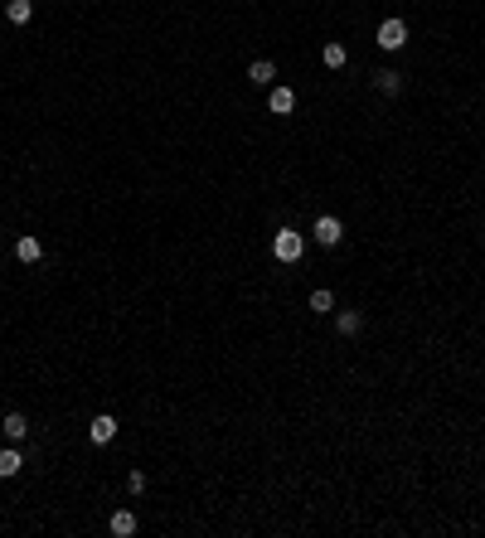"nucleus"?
<instances>
[{
  "label": "nucleus",
  "instance_id": "obj_1",
  "mask_svg": "<svg viewBox=\"0 0 485 538\" xmlns=\"http://www.w3.org/2000/svg\"><path fill=\"white\" fill-rule=\"evenodd\" d=\"M272 252H277V262H301L306 238H301V233H292V228H282V233L272 238Z\"/></svg>",
  "mask_w": 485,
  "mask_h": 538
},
{
  "label": "nucleus",
  "instance_id": "obj_2",
  "mask_svg": "<svg viewBox=\"0 0 485 538\" xmlns=\"http://www.w3.org/2000/svg\"><path fill=\"white\" fill-rule=\"evenodd\" d=\"M403 44H407L403 20H383V25H378V49H403Z\"/></svg>",
  "mask_w": 485,
  "mask_h": 538
},
{
  "label": "nucleus",
  "instance_id": "obj_3",
  "mask_svg": "<svg viewBox=\"0 0 485 538\" xmlns=\"http://www.w3.org/2000/svg\"><path fill=\"white\" fill-rule=\"evenodd\" d=\"M345 238V228H340V218H316V242H321V247H335V242Z\"/></svg>",
  "mask_w": 485,
  "mask_h": 538
},
{
  "label": "nucleus",
  "instance_id": "obj_4",
  "mask_svg": "<svg viewBox=\"0 0 485 538\" xmlns=\"http://www.w3.org/2000/svg\"><path fill=\"white\" fill-rule=\"evenodd\" d=\"M87 436H92L97 446H107L112 436H117V417H107V412H102V417H92V427H87Z\"/></svg>",
  "mask_w": 485,
  "mask_h": 538
},
{
  "label": "nucleus",
  "instance_id": "obj_5",
  "mask_svg": "<svg viewBox=\"0 0 485 538\" xmlns=\"http://www.w3.org/2000/svg\"><path fill=\"white\" fill-rule=\"evenodd\" d=\"M267 107L277 112V117H287V112L297 107V92H292V87H272V92H267Z\"/></svg>",
  "mask_w": 485,
  "mask_h": 538
},
{
  "label": "nucleus",
  "instance_id": "obj_6",
  "mask_svg": "<svg viewBox=\"0 0 485 538\" xmlns=\"http://www.w3.org/2000/svg\"><path fill=\"white\" fill-rule=\"evenodd\" d=\"M0 431H5V441H25V436H29V422H25V412H10V417L0 422Z\"/></svg>",
  "mask_w": 485,
  "mask_h": 538
},
{
  "label": "nucleus",
  "instance_id": "obj_7",
  "mask_svg": "<svg viewBox=\"0 0 485 538\" xmlns=\"http://www.w3.org/2000/svg\"><path fill=\"white\" fill-rule=\"evenodd\" d=\"M247 78L257 82V87H272V82H277V63H272V58H257V63L247 68Z\"/></svg>",
  "mask_w": 485,
  "mask_h": 538
},
{
  "label": "nucleus",
  "instance_id": "obj_8",
  "mask_svg": "<svg viewBox=\"0 0 485 538\" xmlns=\"http://www.w3.org/2000/svg\"><path fill=\"white\" fill-rule=\"evenodd\" d=\"M107 529H112L117 538H132V534H136V514H132V510H117V514H112V524H107Z\"/></svg>",
  "mask_w": 485,
  "mask_h": 538
},
{
  "label": "nucleus",
  "instance_id": "obj_9",
  "mask_svg": "<svg viewBox=\"0 0 485 538\" xmlns=\"http://www.w3.org/2000/svg\"><path fill=\"white\" fill-rule=\"evenodd\" d=\"M20 470H25V456H20L15 446H5V451H0V475L10 480V475H20Z\"/></svg>",
  "mask_w": 485,
  "mask_h": 538
},
{
  "label": "nucleus",
  "instance_id": "obj_10",
  "mask_svg": "<svg viewBox=\"0 0 485 538\" xmlns=\"http://www.w3.org/2000/svg\"><path fill=\"white\" fill-rule=\"evenodd\" d=\"M374 78H378V92H383V97H398V87H403V78H398L393 68H383V73H374Z\"/></svg>",
  "mask_w": 485,
  "mask_h": 538
},
{
  "label": "nucleus",
  "instance_id": "obj_11",
  "mask_svg": "<svg viewBox=\"0 0 485 538\" xmlns=\"http://www.w3.org/2000/svg\"><path fill=\"white\" fill-rule=\"evenodd\" d=\"M15 252H20V262H39V257H44V242H39V238H20Z\"/></svg>",
  "mask_w": 485,
  "mask_h": 538
},
{
  "label": "nucleus",
  "instance_id": "obj_12",
  "mask_svg": "<svg viewBox=\"0 0 485 538\" xmlns=\"http://www.w3.org/2000/svg\"><path fill=\"white\" fill-rule=\"evenodd\" d=\"M359 325H364V316H359V311H340L335 330H340V335H359Z\"/></svg>",
  "mask_w": 485,
  "mask_h": 538
},
{
  "label": "nucleus",
  "instance_id": "obj_13",
  "mask_svg": "<svg viewBox=\"0 0 485 538\" xmlns=\"http://www.w3.org/2000/svg\"><path fill=\"white\" fill-rule=\"evenodd\" d=\"M29 15H34L29 0H10V25H29Z\"/></svg>",
  "mask_w": 485,
  "mask_h": 538
},
{
  "label": "nucleus",
  "instance_id": "obj_14",
  "mask_svg": "<svg viewBox=\"0 0 485 538\" xmlns=\"http://www.w3.org/2000/svg\"><path fill=\"white\" fill-rule=\"evenodd\" d=\"M345 44H325V68H345Z\"/></svg>",
  "mask_w": 485,
  "mask_h": 538
},
{
  "label": "nucleus",
  "instance_id": "obj_15",
  "mask_svg": "<svg viewBox=\"0 0 485 538\" xmlns=\"http://www.w3.org/2000/svg\"><path fill=\"white\" fill-rule=\"evenodd\" d=\"M330 306H335V296H330V291H311V311H330Z\"/></svg>",
  "mask_w": 485,
  "mask_h": 538
}]
</instances>
